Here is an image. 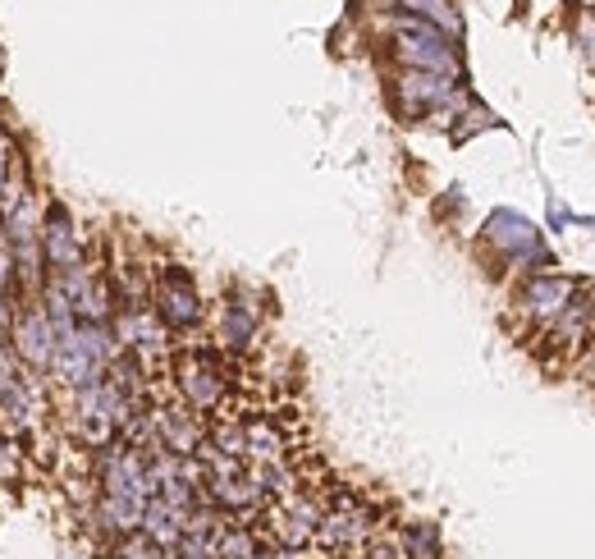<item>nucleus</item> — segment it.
Here are the masks:
<instances>
[{"label":"nucleus","mask_w":595,"mask_h":559,"mask_svg":"<svg viewBox=\"0 0 595 559\" xmlns=\"http://www.w3.org/2000/svg\"><path fill=\"white\" fill-rule=\"evenodd\" d=\"M174 385L183 404L202 417L229 408V362L211 349H183L174 358Z\"/></svg>","instance_id":"1"},{"label":"nucleus","mask_w":595,"mask_h":559,"mask_svg":"<svg viewBox=\"0 0 595 559\" xmlns=\"http://www.w3.org/2000/svg\"><path fill=\"white\" fill-rule=\"evenodd\" d=\"M151 312L160 316V326L170 335H183V330H197L202 316H206V303L197 294L193 276L183 271V266L166 261L156 266V280H151Z\"/></svg>","instance_id":"2"},{"label":"nucleus","mask_w":595,"mask_h":559,"mask_svg":"<svg viewBox=\"0 0 595 559\" xmlns=\"http://www.w3.org/2000/svg\"><path fill=\"white\" fill-rule=\"evenodd\" d=\"M595 335V326H591V312H586V299H582V289H577V299L568 303L554 322L540 330V349H545V358L554 362V367H573L577 362V353L586 349V339Z\"/></svg>","instance_id":"3"},{"label":"nucleus","mask_w":595,"mask_h":559,"mask_svg":"<svg viewBox=\"0 0 595 559\" xmlns=\"http://www.w3.org/2000/svg\"><path fill=\"white\" fill-rule=\"evenodd\" d=\"M577 280H568V276H536L522 284V294H518V312H522V322L531 335H540L554 316L577 299Z\"/></svg>","instance_id":"4"},{"label":"nucleus","mask_w":595,"mask_h":559,"mask_svg":"<svg viewBox=\"0 0 595 559\" xmlns=\"http://www.w3.org/2000/svg\"><path fill=\"white\" fill-rule=\"evenodd\" d=\"M42 257H46V271H56V276L73 271V266H88V248L60 202H50L42 216Z\"/></svg>","instance_id":"5"},{"label":"nucleus","mask_w":595,"mask_h":559,"mask_svg":"<svg viewBox=\"0 0 595 559\" xmlns=\"http://www.w3.org/2000/svg\"><path fill=\"white\" fill-rule=\"evenodd\" d=\"M10 349H14V358L28 371H50V358H56V330H50L42 307H28V312L14 316Z\"/></svg>","instance_id":"6"},{"label":"nucleus","mask_w":595,"mask_h":559,"mask_svg":"<svg viewBox=\"0 0 595 559\" xmlns=\"http://www.w3.org/2000/svg\"><path fill=\"white\" fill-rule=\"evenodd\" d=\"M143 509L147 500H124V495H101L88 504V527L101 537V546H115L120 537H133L143 532Z\"/></svg>","instance_id":"7"},{"label":"nucleus","mask_w":595,"mask_h":559,"mask_svg":"<svg viewBox=\"0 0 595 559\" xmlns=\"http://www.w3.org/2000/svg\"><path fill=\"white\" fill-rule=\"evenodd\" d=\"M257 330H261L257 303H243V299H225L220 303V316H215V339H220L225 353H248L252 344H257Z\"/></svg>","instance_id":"8"},{"label":"nucleus","mask_w":595,"mask_h":559,"mask_svg":"<svg viewBox=\"0 0 595 559\" xmlns=\"http://www.w3.org/2000/svg\"><path fill=\"white\" fill-rule=\"evenodd\" d=\"M188 532V509H174L170 500L151 495L147 509H143V537H151L160 550H174Z\"/></svg>","instance_id":"9"},{"label":"nucleus","mask_w":595,"mask_h":559,"mask_svg":"<svg viewBox=\"0 0 595 559\" xmlns=\"http://www.w3.org/2000/svg\"><path fill=\"white\" fill-rule=\"evenodd\" d=\"M398 541L408 559H444V541H440V527L426 523V518H408L398 523Z\"/></svg>","instance_id":"10"},{"label":"nucleus","mask_w":595,"mask_h":559,"mask_svg":"<svg viewBox=\"0 0 595 559\" xmlns=\"http://www.w3.org/2000/svg\"><path fill=\"white\" fill-rule=\"evenodd\" d=\"M23 477V463H19V449H14V440H5L0 436V486H10V482H19Z\"/></svg>","instance_id":"11"},{"label":"nucleus","mask_w":595,"mask_h":559,"mask_svg":"<svg viewBox=\"0 0 595 559\" xmlns=\"http://www.w3.org/2000/svg\"><path fill=\"white\" fill-rule=\"evenodd\" d=\"M568 371H573V377H577L582 385H591V390H595V335L586 339V349L577 353V362L568 367Z\"/></svg>","instance_id":"12"},{"label":"nucleus","mask_w":595,"mask_h":559,"mask_svg":"<svg viewBox=\"0 0 595 559\" xmlns=\"http://www.w3.org/2000/svg\"><path fill=\"white\" fill-rule=\"evenodd\" d=\"M14 316H19L14 294H0V335H10V330H14Z\"/></svg>","instance_id":"13"},{"label":"nucleus","mask_w":595,"mask_h":559,"mask_svg":"<svg viewBox=\"0 0 595 559\" xmlns=\"http://www.w3.org/2000/svg\"><path fill=\"white\" fill-rule=\"evenodd\" d=\"M582 299H586V312H591V326H595V284H582Z\"/></svg>","instance_id":"14"},{"label":"nucleus","mask_w":595,"mask_h":559,"mask_svg":"<svg viewBox=\"0 0 595 559\" xmlns=\"http://www.w3.org/2000/svg\"><path fill=\"white\" fill-rule=\"evenodd\" d=\"M0 60H5V56H0Z\"/></svg>","instance_id":"15"}]
</instances>
